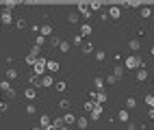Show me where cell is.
Returning a JSON list of instances; mask_svg holds the SVG:
<instances>
[{"mask_svg": "<svg viewBox=\"0 0 154 130\" xmlns=\"http://www.w3.org/2000/svg\"><path fill=\"white\" fill-rule=\"evenodd\" d=\"M124 67H126V69H137V67H146V63H143L139 56L130 54V56H126V59H124Z\"/></svg>", "mask_w": 154, "mask_h": 130, "instance_id": "1", "label": "cell"}, {"mask_svg": "<svg viewBox=\"0 0 154 130\" xmlns=\"http://www.w3.org/2000/svg\"><path fill=\"white\" fill-rule=\"evenodd\" d=\"M46 65H48V61H46V59H37V61H35V65H33V74H37V76H44V72H46Z\"/></svg>", "mask_w": 154, "mask_h": 130, "instance_id": "2", "label": "cell"}, {"mask_svg": "<svg viewBox=\"0 0 154 130\" xmlns=\"http://www.w3.org/2000/svg\"><path fill=\"white\" fill-rule=\"evenodd\" d=\"M0 91H2L5 95H9V98L15 95V89H13V85L9 83V80H2V83H0Z\"/></svg>", "mask_w": 154, "mask_h": 130, "instance_id": "3", "label": "cell"}, {"mask_svg": "<svg viewBox=\"0 0 154 130\" xmlns=\"http://www.w3.org/2000/svg\"><path fill=\"white\" fill-rule=\"evenodd\" d=\"M50 126H52V119H50V117L44 113L42 117H39V128H42V130H46V128H50Z\"/></svg>", "mask_w": 154, "mask_h": 130, "instance_id": "4", "label": "cell"}, {"mask_svg": "<svg viewBox=\"0 0 154 130\" xmlns=\"http://www.w3.org/2000/svg\"><path fill=\"white\" fill-rule=\"evenodd\" d=\"M78 13L85 15V17H91V7H89L87 2H80V5H78Z\"/></svg>", "mask_w": 154, "mask_h": 130, "instance_id": "5", "label": "cell"}, {"mask_svg": "<svg viewBox=\"0 0 154 130\" xmlns=\"http://www.w3.org/2000/svg\"><path fill=\"white\" fill-rule=\"evenodd\" d=\"M13 22V15H11V11H2V15H0V24H11Z\"/></svg>", "mask_w": 154, "mask_h": 130, "instance_id": "6", "label": "cell"}, {"mask_svg": "<svg viewBox=\"0 0 154 130\" xmlns=\"http://www.w3.org/2000/svg\"><path fill=\"white\" fill-rule=\"evenodd\" d=\"M100 117H102V104H96V108L89 113V119H94V122H96V119H100Z\"/></svg>", "mask_w": 154, "mask_h": 130, "instance_id": "7", "label": "cell"}, {"mask_svg": "<svg viewBox=\"0 0 154 130\" xmlns=\"http://www.w3.org/2000/svg\"><path fill=\"white\" fill-rule=\"evenodd\" d=\"M137 80H139V83L148 80V69H146V67H139V69H137Z\"/></svg>", "mask_w": 154, "mask_h": 130, "instance_id": "8", "label": "cell"}, {"mask_svg": "<svg viewBox=\"0 0 154 130\" xmlns=\"http://www.w3.org/2000/svg\"><path fill=\"white\" fill-rule=\"evenodd\" d=\"M109 17H113V20H119V7L115 5V7H109Z\"/></svg>", "mask_w": 154, "mask_h": 130, "instance_id": "9", "label": "cell"}, {"mask_svg": "<svg viewBox=\"0 0 154 130\" xmlns=\"http://www.w3.org/2000/svg\"><path fill=\"white\" fill-rule=\"evenodd\" d=\"M35 95H37L35 87H26V89H24V98H26V100H35Z\"/></svg>", "mask_w": 154, "mask_h": 130, "instance_id": "10", "label": "cell"}, {"mask_svg": "<svg viewBox=\"0 0 154 130\" xmlns=\"http://www.w3.org/2000/svg\"><path fill=\"white\" fill-rule=\"evenodd\" d=\"M63 124H65V128L72 126V124H76V117L72 115V113H65V115H63Z\"/></svg>", "mask_w": 154, "mask_h": 130, "instance_id": "11", "label": "cell"}, {"mask_svg": "<svg viewBox=\"0 0 154 130\" xmlns=\"http://www.w3.org/2000/svg\"><path fill=\"white\" fill-rule=\"evenodd\" d=\"M28 83L33 85V87H42V76H37V74H30Z\"/></svg>", "mask_w": 154, "mask_h": 130, "instance_id": "12", "label": "cell"}, {"mask_svg": "<svg viewBox=\"0 0 154 130\" xmlns=\"http://www.w3.org/2000/svg\"><path fill=\"white\" fill-rule=\"evenodd\" d=\"M5 76H7V80H15V78H17V69H13V67H9L7 72H5Z\"/></svg>", "mask_w": 154, "mask_h": 130, "instance_id": "13", "label": "cell"}, {"mask_svg": "<svg viewBox=\"0 0 154 130\" xmlns=\"http://www.w3.org/2000/svg\"><path fill=\"white\" fill-rule=\"evenodd\" d=\"M39 33H42V37H48V35H52V26H50V24H44L42 28H39Z\"/></svg>", "mask_w": 154, "mask_h": 130, "instance_id": "14", "label": "cell"}, {"mask_svg": "<svg viewBox=\"0 0 154 130\" xmlns=\"http://www.w3.org/2000/svg\"><path fill=\"white\" fill-rule=\"evenodd\" d=\"M128 48L132 50V52H137V50L141 48V41H139V39H130V41H128Z\"/></svg>", "mask_w": 154, "mask_h": 130, "instance_id": "15", "label": "cell"}, {"mask_svg": "<svg viewBox=\"0 0 154 130\" xmlns=\"http://www.w3.org/2000/svg\"><path fill=\"white\" fill-rule=\"evenodd\" d=\"M87 124H89L87 117H78V119H76V126H78L80 130H87Z\"/></svg>", "mask_w": 154, "mask_h": 130, "instance_id": "16", "label": "cell"}, {"mask_svg": "<svg viewBox=\"0 0 154 130\" xmlns=\"http://www.w3.org/2000/svg\"><path fill=\"white\" fill-rule=\"evenodd\" d=\"M46 69H48V72H59V61H48V65H46Z\"/></svg>", "mask_w": 154, "mask_h": 130, "instance_id": "17", "label": "cell"}, {"mask_svg": "<svg viewBox=\"0 0 154 130\" xmlns=\"http://www.w3.org/2000/svg\"><path fill=\"white\" fill-rule=\"evenodd\" d=\"M52 128H54V130L65 128V124H63V117H57V119H52Z\"/></svg>", "mask_w": 154, "mask_h": 130, "instance_id": "18", "label": "cell"}, {"mask_svg": "<svg viewBox=\"0 0 154 130\" xmlns=\"http://www.w3.org/2000/svg\"><path fill=\"white\" fill-rule=\"evenodd\" d=\"M124 69H126V67H122V65H117V67H113V76H115L117 80H119V78L124 76Z\"/></svg>", "mask_w": 154, "mask_h": 130, "instance_id": "19", "label": "cell"}, {"mask_svg": "<svg viewBox=\"0 0 154 130\" xmlns=\"http://www.w3.org/2000/svg\"><path fill=\"white\" fill-rule=\"evenodd\" d=\"M91 33H94V28H91V24H83V26H80V35H91Z\"/></svg>", "mask_w": 154, "mask_h": 130, "instance_id": "20", "label": "cell"}, {"mask_svg": "<svg viewBox=\"0 0 154 130\" xmlns=\"http://www.w3.org/2000/svg\"><path fill=\"white\" fill-rule=\"evenodd\" d=\"M54 89H57V91H59V93H63V91H65V89H67V83H65V80H59V83L54 85Z\"/></svg>", "mask_w": 154, "mask_h": 130, "instance_id": "21", "label": "cell"}, {"mask_svg": "<svg viewBox=\"0 0 154 130\" xmlns=\"http://www.w3.org/2000/svg\"><path fill=\"white\" fill-rule=\"evenodd\" d=\"M117 119H119V122H130L128 111H119V113H117Z\"/></svg>", "mask_w": 154, "mask_h": 130, "instance_id": "22", "label": "cell"}, {"mask_svg": "<svg viewBox=\"0 0 154 130\" xmlns=\"http://www.w3.org/2000/svg\"><path fill=\"white\" fill-rule=\"evenodd\" d=\"M94 87H96V91H102V89H104V80H102V78L98 76L96 80H94Z\"/></svg>", "mask_w": 154, "mask_h": 130, "instance_id": "23", "label": "cell"}, {"mask_svg": "<svg viewBox=\"0 0 154 130\" xmlns=\"http://www.w3.org/2000/svg\"><path fill=\"white\" fill-rule=\"evenodd\" d=\"M83 106H85V111H87V113H91V111L96 108V102H94V100H89V102H85Z\"/></svg>", "mask_w": 154, "mask_h": 130, "instance_id": "24", "label": "cell"}, {"mask_svg": "<svg viewBox=\"0 0 154 130\" xmlns=\"http://www.w3.org/2000/svg\"><path fill=\"white\" fill-rule=\"evenodd\" d=\"M150 15H152V9H150V7H141V17H146V20H148Z\"/></svg>", "mask_w": 154, "mask_h": 130, "instance_id": "25", "label": "cell"}, {"mask_svg": "<svg viewBox=\"0 0 154 130\" xmlns=\"http://www.w3.org/2000/svg\"><path fill=\"white\" fill-rule=\"evenodd\" d=\"M78 17H80V13H69V15H67V22H69V24H76Z\"/></svg>", "mask_w": 154, "mask_h": 130, "instance_id": "26", "label": "cell"}, {"mask_svg": "<svg viewBox=\"0 0 154 130\" xmlns=\"http://www.w3.org/2000/svg\"><path fill=\"white\" fill-rule=\"evenodd\" d=\"M83 52H85V54H91V52H94V44L87 41V44L83 46Z\"/></svg>", "mask_w": 154, "mask_h": 130, "instance_id": "27", "label": "cell"}, {"mask_svg": "<svg viewBox=\"0 0 154 130\" xmlns=\"http://www.w3.org/2000/svg\"><path fill=\"white\" fill-rule=\"evenodd\" d=\"M52 85V76H42V87H50Z\"/></svg>", "mask_w": 154, "mask_h": 130, "instance_id": "28", "label": "cell"}, {"mask_svg": "<svg viewBox=\"0 0 154 130\" xmlns=\"http://www.w3.org/2000/svg\"><path fill=\"white\" fill-rule=\"evenodd\" d=\"M39 54H42V48H39V46H33V48H30V56H39Z\"/></svg>", "mask_w": 154, "mask_h": 130, "instance_id": "29", "label": "cell"}, {"mask_svg": "<svg viewBox=\"0 0 154 130\" xmlns=\"http://www.w3.org/2000/svg\"><path fill=\"white\" fill-rule=\"evenodd\" d=\"M126 106H128V108H130V111H132V108H135V106H137V100H135V98H132V95H130V98L126 100Z\"/></svg>", "mask_w": 154, "mask_h": 130, "instance_id": "30", "label": "cell"}, {"mask_svg": "<svg viewBox=\"0 0 154 130\" xmlns=\"http://www.w3.org/2000/svg\"><path fill=\"white\" fill-rule=\"evenodd\" d=\"M44 44H46V37H42V35H37V37H35V46H39V48H42Z\"/></svg>", "mask_w": 154, "mask_h": 130, "instance_id": "31", "label": "cell"}, {"mask_svg": "<svg viewBox=\"0 0 154 130\" xmlns=\"http://www.w3.org/2000/svg\"><path fill=\"white\" fill-rule=\"evenodd\" d=\"M59 108L67 111V108H69V100H59Z\"/></svg>", "mask_w": 154, "mask_h": 130, "instance_id": "32", "label": "cell"}, {"mask_svg": "<svg viewBox=\"0 0 154 130\" xmlns=\"http://www.w3.org/2000/svg\"><path fill=\"white\" fill-rule=\"evenodd\" d=\"M72 44H76V46H78V44H83V35H80V33L74 35V37H72Z\"/></svg>", "mask_w": 154, "mask_h": 130, "instance_id": "33", "label": "cell"}, {"mask_svg": "<svg viewBox=\"0 0 154 130\" xmlns=\"http://www.w3.org/2000/svg\"><path fill=\"white\" fill-rule=\"evenodd\" d=\"M26 113H28V115H35V113H37L35 104H26Z\"/></svg>", "mask_w": 154, "mask_h": 130, "instance_id": "34", "label": "cell"}, {"mask_svg": "<svg viewBox=\"0 0 154 130\" xmlns=\"http://www.w3.org/2000/svg\"><path fill=\"white\" fill-rule=\"evenodd\" d=\"M50 46L59 48V46H61V39H59V37H50Z\"/></svg>", "mask_w": 154, "mask_h": 130, "instance_id": "35", "label": "cell"}, {"mask_svg": "<svg viewBox=\"0 0 154 130\" xmlns=\"http://www.w3.org/2000/svg\"><path fill=\"white\" fill-rule=\"evenodd\" d=\"M104 83H106V85H115V83H117V78H115V76H113V74H109Z\"/></svg>", "mask_w": 154, "mask_h": 130, "instance_id": "36", "label": "cell"}, {"mask_svg": "<svg viewBox=\"0 0 154 130\" xmlns=\"http://www.w3.org/2000/svg\"><path fill=\"white\" fill-rule=\"evenodd\" d=\"M146 104H148L150 108H154V95H146Z\"/></svg>", "mask_w": 154, "mask_h": 130, "instance_id": "37", "label": "cell"}, {"mask_svg": "<svg viewBox=\"0 0 154 130\" xmlns=\"http://www.w3.org/2000/svg\"><path fill=\"white\" fill-rule=\"evenodd\" d=\"M104 52H102V50H98V52H96V61H104Z\"/></svg>", "mask_w": 154, "mask_h": 130, "instance_id": "38", "label": "cell"}, {"mask_svg": "<svg viewBox=\"0 0 154 130\" xmlns=\"http://www.w3.org/2000/svg\"><path fill=\"white\" fill-rule=\"evenodd\" d=\"M15 24H17V28H26V20H24V17H20Z\"/></svg>", "mask_w": 154, "mask_h": 130, "instance_id": "39", "label": "cell"}, {"mask_svg": "<svg viewBox=\"0 0 154 130\" xmlns=\"http://www.w3.org/2000/svg\"><path fill=\"white\" fill-rule=\"evenodd\" d=\"M61 50H63V52H67V50H69V44L67 41H61V46H59Z\"/></svg>", "mask_w": 154, "mask_h": 130, "instance_id": "40", "label": "cell"}, {"mask_svg": "<svg viewBox=\"0 0 154 130\" xmlns=\"http://www.w3.org/2000/svg\"><path fill=\"white\" fill-rule=\"evenodd\" d=\"M89 7H91V11H98V9H100V7H102V5H100V2H91V5H89Z\"/></svg>", "mask_w": 154, "mask_h": 130, "instance_id": "41", "label": "cell"}, {"mask_svg": "<svg viewBox=\"0 0 154 130\" xmlns=\"http://www.w3.org/2000/svg\"><path fill=\"white\" fill-rule=\"evenodd\" d=\"M5 111H7V104H5V102H0V113H5Z\"/></svg>", "mask_w": 154, "mask_h": 130, "instance_id": "42", "label": "cell"}, {"mask_svg": "<svg viewBox=\"0 0 154 130\" xmlns=\"http://www.w3.org/2000/svg\"><path fill=\"white\" fill-rule=\"evenodd\" d=\"M148 117H150V119H154V108H150V111H148Z\"/></svg>", "mask_w": 154, "mask_h": 130, "instance_id": "43", "label": "cell"}, {"mask_svg": "<svg viewBox=\"0 0 154 130\" xmlns=\"http://www.w3.org/2000/svg\"><path fill=\"white\" fill-rule=\"evenodd\" d=\"M150 54H152V56H154V46H152V48H150Z\"/></svg>", "mask_w": 154, "mask_h": 130, "instance_id": "44", "label": "cell"}, {"mask_svg": "<svg viewBox=\"0 0 154 130\" xmlns=\"http://www.w3.org/2000/svg\"><path fill=\"white\" fill-rule=\"evenodd\" d=\"M33 130H42V128H39V126H37V128H33Z\"/></svg>", "mask_w": 154, "mask_h": 130, "instance_id": "45", "label": "cell"}, {"mask_svg": "<svg viewBox=\"0 0 154 130\" xmlns=\"http://www.w3.org/2000/svg\"><path fill=\"white\" fill-rule=\"evenodd\" d=\"M61 130H69V128H61Z\"/></svg>", "mask_w": 154, "mask_h": 130, "instance_id": "46", "label": "cell"}, {"mask_svg": "<svg viewBox=\"0 0 154 130\" xmlns=\"http://www.w3.org/2000/svg\"><path fill=\"white\" fill-rule=\"evenodd\" d=\"M0 95H2V91H0Z\"/></svg>", "mask_w": 154, "mask_h": 130, "instance_id": "47", "label": "cell"}, {"mask_svg": "<svg viewBox=\"0 0 154 130\" xmlns=\"http://www.w3.org/2000/svg\"><path fill=\"white\" fill-rule=\"evenodd\" d=\"M0 26H2V24H0Z\"/></svg>", "mask_w": 154, "mask_h": 130, "instance_id": "48", "label": "cell"}]
</instances>
